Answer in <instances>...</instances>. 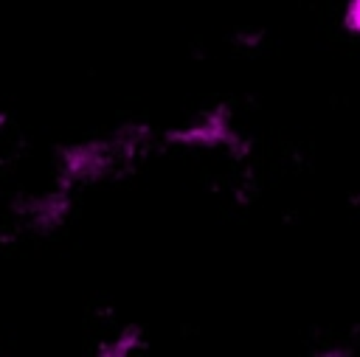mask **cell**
<instances>
[{
	"label": "cell",
	"instance_id": "cell-2",
	"mask_svg": "<svg viewBox=\"0 0 360 357\" xmlns=\"http://www.w3.org/2000/svg\"><path fill=\"white\" fill-rule=\"evenodd\" d=\"M343 25L360 37V0H343Z\"/></svg>",
	"mask_w": 360,
	"mask_h": 357
},
{
	"label": "cell",
	"instance_id": "cell-1",
	"mask_svg": "<svg viewBox=\"0 0 360 357\" xmlns=\"http://www.w3.org/2000/svg\"><path fill=\"white\" fill-rule=\"evenodd\" d=\"M172 141L197 146V149H225L236 143V129L225 112H205L194 118L188 126H183L180 132H174Z\"/></svg>",
	"mask_w": 360,
	"mask_h": 357
}]
</instances>
